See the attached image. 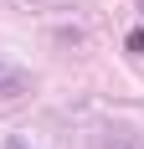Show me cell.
Segmentation results:
<instances>
[{"label": "cell", "mask_w": 144, "mask_h": 149, "mask_svg": "<svg viewBox=\"0 0 144 149\" xmlns=\"http://www.w3.org/2000/svg\"><path fill=\"white\" fill-rule=\"evenodd\" d=\"M26 88H31V77L21 72L15 62L0 57V98H26Z\"/></svg>", "instance_id": "cell-1"}, {"label": "cell", "mask_w": 144, "mask_h": 149, "mask_svg": "<svg viewBox=\"0 0 144 149\" xmlns=\"http://www.w3.org/2000/svg\"><path fill=\"white\" fill-rule=\"evenodd\" d=\"M103 149H144V139H139V134H108Z\"/></svg>", "instance_id": "cell-2"}, {"label": "cell", "mask_w": 144, "mask_h": 149, "mask_svg": "<svg viewBox=\"0 0 144 149\" xmlns=\"http://www.w3.org/2000/svg\"><path fill=\"white\" fill-rule=\"evenodd\" d=\"M129 52H134V57H144V31H129Z\"/></svg>", "instance_id": "cell-3"}, {"label": "cell", "mask_w": 144, "mask_h": 149, "mask_svg": "<svg viewBox=\"0 0 144 149\" xmlns=\"http://www.w3.org/2000/svg\"><path fill=\"white\" fill-rule=\"evenodd\" d=\"M5 149H26V144H21V139H10V144H5Z\"/></svg>", "instance_id": "cell-4"}, {"label": "cell", "mask_w": 144, "mask_h": 149, "mask_svg": "<svg viewBox=\"0 0 144 149\" xmlns=\"http://www.w3.org/2000/svg\"><path fill=\"white\" fill-rule=\"evenodd\" d=\"M139 10H144V0H139Z\"/></svg>", "instance_id": "cell-5"}]
</instances>
